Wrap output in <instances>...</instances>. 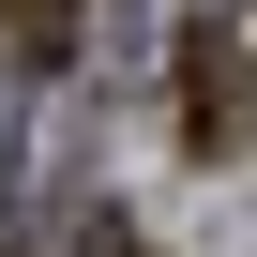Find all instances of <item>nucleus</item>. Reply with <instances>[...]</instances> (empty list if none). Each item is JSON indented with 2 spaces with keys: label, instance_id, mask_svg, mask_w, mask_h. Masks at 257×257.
<instances>
[{
  "label": "nucleus",
  "instance_id": "obj_3",
  "mask_svg": "<svg viewBox=\"0 0 257 257\" xmlns=\"http://www.w3.org/2000/svg\"><path fill=\"white\" fill-rule=\"evenodd\" d=\"M76 257H152V242H137V227H76Z\"/></svg>",
  "mask_w": 257,
  "mask_h": 257
},
{
  "label": "nucleus",
  "instance_id": "obj_2",
  "mask_svg": "<svg viewBox=\"0 0 257 257\" xmlns=\"http://www.w3.org/2000/svg\"><path fill=\"white\" fill-rule=\"evenodd\" d=\"M61 46H76V0H0V61L16 76H61Z\"/></svg>",
  "mask_w": 257,
  "mask_h": 257
},
{
  "label": "nucleus",
  "instance_id": "obj_1",
  "mask_svg": "<svg viewBox=\"0 0 257 257\" xmlns=\"http://www.w3.org/2000/svg\"><path fill=\"white\" fill-rule=\"evenodd\" d=\"M242 137H257V46H242L227 16H197V31H182V152L227 167Z\"/></svg>",
  "mask_w": 257,
  "mask_h": 257
}]
</instances>
